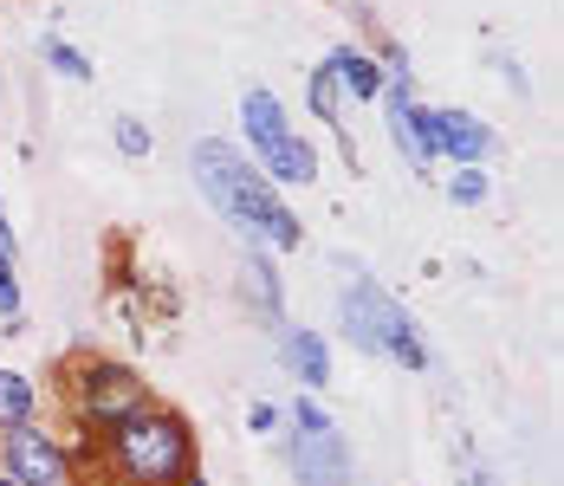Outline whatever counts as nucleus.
Masks as SVG:
<instances>
[{"mask_svg":"<svg viewBox=\"0 0 564 486\" xmlns=\"http://www.w3.org/2000/svg\"><path fill=\"white\" fill-rule=\"evenodd\" d=\"M240 137H247V156L267 169L273 188H312L318 182V150L292 130V110L267 85L240 91Z\"/></svg>","mask_w":564,"mask_h":486,"instance_id":"nucleus-5","label":"nucleus"},{"mask_svg":"<svg viewBox=\"0 0 564 486\" xmlns=\"http://www.w3.org/2000/svg\"><path fill=\"white\" fill-rule=\"evenodd\" d=\"M325 65L338 72V85H344V98H350V105H377V98H383V65L364 53V46H350V40H344V46L325 53Z\"/></svg>","mask_w":564,"mask_h":486,"instance_id":"nucleus-12","label":"nucleus"},{"mask_svg":"<svg viewBox=\"0 0 564 486\" xmlns=\"http://www.w3.org/2000/svg\"><path fill=\"white\" fill-rule=\"evenodd\" d=\"M305 105H312V117H318L325 130H338L344 156H357V143H350V130H344V110H350V98H344L338 72H332L325 58H318V65H312V78H305Z\"/></svg>","mask_w":564,"mask_h":486,"instance_id":"nucleus-13","label":"nucleus"},{"mask_svg":"<svg viewBox=\"0 0 564 486\" xmlns=\"http://www.w3.org/2000/svg\"><path fill=\"white\" fill-rule=\"evenodd\" d=\"M0 267H20V234L7 220V195H0Z\"/></svg>","mask_w":564,"mask_h":486,"instance_id":"nucleus-21","label":"nucleus"},{"mask_svg":"<svg viewBox=\"0 0 564 486\" xmlns=\"http://www.w3.org/2000/svg\"><path fill=\"white\" fill-rule=\"evenodd\" d=\"M182 486H208V480H202V474H188V480H182Z\"/></svg>","mask_w":564,"mask_h":486,"instance_id":"nucleus-22","label":"nucleus"},{"mask_svg":"<svg viewBox=\"0 0 564 486\" xmlns=\"http://www.w3.org/2000/svg\"><path fill=\"white\" fill-rule=\"evenodd\" d=\"M40 58H46V72H58L65 85H91V78H98L91 53H85V46H72V40H58V33L40 40Z\"/></svg>","mask_w":564,"mask_h":486,"instance_id":"nucleus-15","label":"nucleus"},{"mask_svg":"<svg viewBox=\"0 0 564 486\" xmlns=\"http://www.w3.org/2000/svg\"><path fill=\"white\" fill-rule=\"evenodd\" d=\"M40 409H46V389L26 377V370L0 364V429H13V422H33Z\"/></svg>","mask_w":564,"mask_h":486,"instance_id":"nucleus-14","label":"nucleus"},{"mask_svg":"<svg viewBox=\"0 0 564 486\" xmlns=\"http://www.w3.org/2000/svg\"><path fill=\"white\" fill-rule=\"evenodd\" d=\"M280 429H285V474H292V486H350V441L338 434V422L325 415V402L312 389L292 396Z\"/></svg>","mask_w":564,"mask_h":486,"instance_id":"nucleus-6","label":"nucleus"},{"mask_svg":"<svg viewBox=\"0 0 564 486\" xmlns=\"http://www.w3.org/2000/svg\"><path fill=\"white\" fill-rule=\"evenodd\" d=\"M188 474H202V441L188 415L156 396L117 429L72 441V486H182Z\"/></svg>","mask_w":564,"mask_h":486,"instance_id":"nucleus-1","label":"nucleus"},{"mask_svg":"<svg viewBox=\"0 0 564 486\" xmlns=\"http://www.w3.org/2000/svg\"><path fill=\"white\" fill-rule=\"evenodd\" d=\"M487 195H494V175H487L480 162H454L448 169V202L454 208H480Z\"/></svg>","mask_w":564,"mask_h":486,"instance_id":"nucleus-16","label":"nucleus"},{"mask_svg":"<svg viewBox=\"0 0 564 486\" xmlns=\"http://www.w3.org/2000/svg\"><path fill=\"white\" fill-rule=\"evenodd\" d=\"M0 474L13 486H72V441L46 429V415L0 429Z\"/></svg>","mask_w":564,"mask_h":486,"instance_id":"nucleus-7","label":"nucleus"},{"mask_svg":"<svg viewBox=\"0 0 564 486\" xmlns=\"http://www.w3.org/2000/svg\"><path fill=\"white\" fill-rule=\"evenodd\" d=\"M111 143L123 162H150L156 156V137H150V123H137V117H111Z\"/></svg>","mask_w":564,"mask_h":486,"instance_id":"nucleus-17","label":"nucleus"},{"mask_svg":"<svg viewBox=\"0 0 564 486\" xmlns=\"http://www.w3.org/2000/svg\"><path fill=\"white\" fill-rule=\"evenodd\" d=\"M280 422H285L280 402H253V409H247V429L253 434H280Z\"/></svg>","mask_w":564,"mask_h":486,"instance_id":"nucleus-19","label":"nucleus"},{"mask_svg":"<svg viewBox=\"0 0 564 486\" xmlns=\"http://www.w3.org/2000/svg\"><path fill=\"white\" fill-rule=\"evenodd\" d=\"M58 389V415L72 422V434H105L117 429L130 409L150 402V382L137 377V364H117V357H98V350H78L53 370Z\"/></svg>","mask_w":564,"mask_h":486,"instance_id":"nucleus-4","label":"nucleus"},{"mask_svg":"<svg viewBox=\"0 0 564 486\" xmlns=\"http://www.w3.org/2000/svg\"><path fill=\"white\" fill-rule=\"evenodd\" d=\"M422 130H429V150H435V162L448 156L454 162H487L500 156V130L487 123V117H474V110L460 105H422Z\"/></svg>","mask_w":564,"mask_h":486,"instance_id":"nucleus-8","label":"nucleus"},{"mask_svg":"<svg viewBox=\"0 0 564 486\" xmlns=\"http://www.w3.org/2000/svg\"><path fill=\"white\" fill-rule=\"evenodd\" d=\"M273 337H280V370L299 382V389L318 396V389L332 382V337H325V331H305V324H285Z\"/></svg>","mask_w":564,"mask_h":486,"instance_id":"nucleus-11","label":"nucleus"},{"mask_svg":"<svg viewBox=\"0 0 564 486\" xmlns=\"http://www.w3.org/2000/svg\"><path fill=\"white\" fill-rule=\"evenodd\" d=\"M0 486H13V480H7V474H0Z\"/></svg>","mask_w":564,"mask_h":486,"instance_id":"nucleus-23","label":"nucleus"},{"mask_svg":"<svg viewBox=\"0 0 564 486\" xmlns=\"http://www.w3.org/2000/svg\"><path fill=\"white\" fill-rule=\"evenodd\" d=\"M383 130H390L395 156L409 162L415 175H435V150H429V130H422V105H415V85H383Z\"/></svg>","mask_w":564,"mask_h":486,"instance_id":"nucleus-10","label":"nucleus"},{"mask_svg":"<svg viewBox=\"0 0 564 486\" xmlns=\"http://www.w3.org/2000/svg\"><path fill=\"white\" fill-rule=\"evenodd\" d=\"M26 292H20V267H0V324H20Z\"/></svg>","mask_w":564,"mask_h":486,"instance_id":"nucleus-18","label":"nucleus"},{"mask_svg":"<svg viewBox=\"0 0 564 486\" xmlns=\"http://www.w3.org/2000/svg\"><path fill=\"white\" fill-rule=\"evenodd\" d=\"M234 292H240V312H253L267 331H285V285L280 267H273V247H240Z\"/></svg>","mask_w":564,"mask_h":486,"instance_id":"nucleus-9","label":"nucleus"},{"mask_svg":"<svg viewBox=\"0 0 564 486\" xmlns=\"http://www.w3.org/2000/svg\"><path fill=\"white\" fill-rule=\"evenodd\" d=\"M338 324H344V344L364 350V357H390L395 370H415V377L435 370L415 312L395 299L390 285H377L370 272L350 267V279H344V292H338Z\"/></svg>","mask_w":564,"mask_h":486,"instance_id":"nucleus-3","label":"nucleus"},{"mask_svg":"<svg viewBox=\"0 0 564 486\" xmlns=\"http://www.w3.org/2000/svg\"><path fill=\"white\" fill-rule=\"evenodd\" d=\"M188 175H195L202 202L215 208V220L240 247H273V253H299L305 247V220L285 208V188H273L253 156H240V143L195 137L188 143Z\"/></svg>","mask_w":564,"mask_h":486,"instance_id":"nucleus-2","label":"nucleus"},{"mask_svg":"<svg viewBox=\"0 0 564 486\" xmlns=\"http://www.w3.org/2000/svg\"><path fill=\"white\" fill-rule=\"evenodd\" d=\"M487 65H494V72H500V78H507L512 91H519V98H525V91H532V78H525V72H519V58L512 53H487Z\"/></svg>","mask_w":564,"mask_h":486,"instance_id":"nucleus-20","label":"nucleus"}]
</instances>
